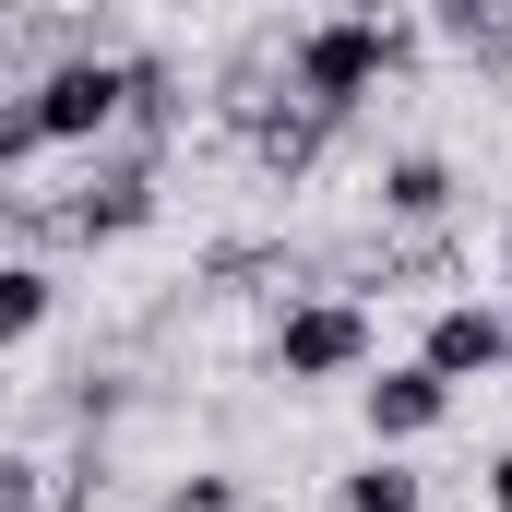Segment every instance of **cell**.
Here are the masks:
<instances>
[{"label": "cell", "instance_id": "1", "mask_svg": "<svg viewBox=\"0 0 512 512\" xmlns=\"http://www.w3.org/2000/svg\"><path fill=\"white\" fill-rule=\"evenodd\" d=\"M393 72H405V36H393L382 12H322V24L286 36V96H298L310 120H334V131L358 120Z\"/></svg>", "mask_w": 512, "mask_h": 512}, {"label": "cell", "instance_id": "2", "mask_svg": "<svg viewBox=\"0 0 512 512\" xmlns=\"http://www.w3.org/2000/svg\"><path fill=\"white\" fill-rule=\"evenodd\" d=\"M24 108H36V143H48V155H96V143H120V120H131L120 48H60V60L24 84Z\"/></svg>", "mask_w": 512, "mask_h": 512}, {"label": "cell", "instance_id": "3", "mask_svg": "<svg viewBox=\"0 0 512 512\" xmlns=\"http://www.w3.org/2000/svg\"><path fill=\"white\" fill-rule=\"evenodd\" d=\"M382 358V322H370V298H286L274 310V334H262V370L286 393H310V382H358Z\"/></svg>", "mask_w": 512, "mask_h": 512}, {"label": "cell", "instance_id": "4", "mask_svg": "<svg viewBox=\"0 0 512 512\" xmlns=\"http://www.w3.org/2000/svg\"><path fill=\"white\" fill-rule=\"evenodd\" d=\"M155 179H167V155L155 143H96V167H84V191L60 203V239H84V251H108V239H131L143 215H155Z\"/></svg>", "mask_w": 512, "mask_h": 512}, {"label": "cell", "instance_id": "5", "mask_svg": "<svg viewBox=\"0 0 512 512\" xmlns=\"http://www.w3.org/2000/svg\"><path fill=\"white\" fill-rule=\"evenodd\" d=\"M453 405H465V393L441 382L429 358H393V370L370 358V370H358V429H370V453H417V441H441Z\"/></svg>", "mask_w": 512, "mask_h": 512}, {"label": "cell", "instance_id": "6", "mask_svg": "<svg viewBox=\"0 0 512 512\" xmlns=\"http://www.w3.org/2000/svg\"><path fill=\"white\" fill-rule=\"evenodd\" d=\"M417 358H429L453 393H465V382H501V370H512V310H501V298H441V310L417 322Z\"/></svg>", "mask_w": 512, "mask_h": 512}, {"label": "cell", "instance_id": "7", "mask_svg": "<svg viewBox=\"0 0 512 512\" xmlns=\"http://www.w3.org/2000/svg\"><path fill=\"white\" fill-rule=\"evenodd\" d=\"M370 191H382V227H453V203H465V167L417 143V155H382V179H370Z\"/></svg>", "mask_w": 512, "mask_h": 512}, {"label": "cell", "instance_id": "8", "mask_svg": "<svg viewBox=\"0 0 512 512\" xmlns=\"http://www.w3.org/2000/svg\"><path fill=\"white\" fill-rule=\"evenodd\" d=\"M48 322H60V274H48L36 251H0V358L36 346Z\"/></svg>", "mask_w": 512, "mask_h": 512}, {"label": "cell", "instance_id": "9", "mask_svg": "<svg viewBox=\"0 0 512 512\" xmlns=\"http://www.w3.org/2000/svg\"><path fill=\"white\" fill-rule=\"evenodd\" d=\"M322 512H429V477H417L405 453H370V465L334 477V501H322Z\"/></svg>", "mask_w": 512, "mask_h": 512}, {"label": "cell", "instance_id": "10", "mask_svg": "<svg viewBox=\"0 0 512 512\" xmlns=\"http://www.w3.org/2000/svg\"><path fill=\"white\" fill-rule=\"evenodd\" d=\"M120 72H131V143H167V131H179V108H191V96H179V72H167V60H155V48H120Z\"/></svg>", "mask_w": 512, "mask_h": 512}, {"label": "cell", "instance_id": "11", "mask_svg": "<svg viewBox=\"0 0 512 512\" xmlns=\"http://www.w3.org/2000/svg\"><path fill=\"white\" fill-rule=\"evenodd\" d=\"M429 36H453L465 60H512V0H429Z\"/></svg>", "mask_w": 512, "mask_h": 512}, {"label": "cell", "instance_id": "12", "mask_svg": "<svg viewBox=\"0 0 512 512\" xmlns=\"http://www.w3.org/2000/svg\"><path fill=\"white\" fill-rule=\"evenodd\" d=\"M155 512H239V477H227V465H191V477L155 489Z\"/></svg>", "mask_w": 512, "mask_h": 512}, {"label": "cell", "instance_id": "13", "mask_svg": "<svg viewBox=\"0 0 512 512\" xmlns=\"http://www.w3.org/2000/svg\"><path fill=\"white\" fill-rule=\"evenodd\" d=\"M60 489H48V465L24 453V441H0V512H48Z\"/></svg>", "mask_w": 512, "mask_h": 512}, {"label": "cell", "instance_id": "14", "mask_svg": "<svg viewBox=\"0 0 512 512\" xmlns=\"http://www.w3.org/2000/svg\"><path fill=\"white\" fill-rule=\"evenodd\" d=\"M24 155H48V143H36V108H24V96H0V179H12Z\"/></svg>", "mask_w": 512, "mask_h": 512}, {"label": "cell", "instance_id": "15", "mask_svg": "<svg viewBox=\"0 0 512 512\" xmlns=\"http://www.w3.org/2000/svg\"><path fill=\"white\" fill-rule=\"evenodd\" d=\"M489 512H512V441L489 453Z\"/></svg>", "mask_w": 512, "mask_h": 512}, {"label": "cell", "instance_id": "16", "mask_svg": "<svg viewBox=\"0 0 512 512\" xmlns=\"http://www.w3.org/2000/svg\"><path fill=\"white\" fill-rule=\"evenodd\" d=\"M12 48H24V24H12V0H0V72H12Z\"/></svg>", "mask_w": 512, "mask_h": 512}]
</instances>
